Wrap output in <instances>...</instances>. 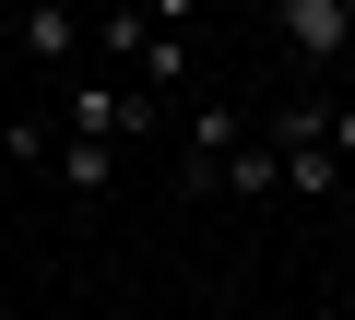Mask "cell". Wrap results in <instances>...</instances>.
Instances as JSON below:
<instances>
[{"label":"cell","mask_w":355,"mask_h":320,"mask_svg":"<svg viewBox=\"0 0 355 320\" xmlns=\"http://www.w3.org/2000/svg\"><path fill=\"white\" fill-rule=\"evenodd\" d=\"M272 24H284V48H296L308 71L355 60V0H272Z\"/></svg>","instance_id":"cell-1"},{"label":"cell","mask_w":355,"mask_h":320,"mask_svg":"<svg viewBox=\"0 0 355 320\" xmlns=\"http://www.w3.org/2000/svg\"><path fill=\"white\" fill-rule=\"evenodd\" d=\"M60 119H71L83 142H119V154H130V142L154 130V95H119V83H71V95H60Z\"/></svg>","instance_id":"cell-2"},{"label":"cell","mask_w":355,"mask_h":320,"mask_svg":"<svg viewBox=\"0 0 355 320\" xmlns=\"http://www.w3.org/2000/svg\"><path fill=\"white\" fill-rule=\"evenodd\" d=\"M237 142H249V119H237L225 95H202V107H190V190H225Z\"/></svg>","instance_id":"cell-3"},{"label":"cell","mask_w":355,"mask_h":320,"mask_svg":"<svg viewBox=\"0 0 355 320\" xmlns=\"http://www.w3.org/2000/svg\"><path fill=\"white\" fill-rule=\"evenodd\" d=\"M48 167H60V190H83V202H95V190L119 178V142H83V130H60V142H48Z\"/></svg>","instance_id":"cell-4"},{"label":"cell","mask_w":355,"mask_h":320,"mask_svg":"<svg viewBox=\"0 0 355 320\" xmlns=\"http://www.w3.org/2000/svg\"><path fill=\"white\" fill-rule=\"evenodd\" d=\"M130 71H142V95H190V71H202V48H190V36H166V24H154Z\"/></svg>","instance_id":"cell-5"},{"label":"cell","mask_w":355,"mask_h":320,"mask_svg":"<svg viewBox=\"0 0 355 320\" xmlns=\"http://www.w3.org/2000/svg\"><path fill=\"white\" fill-rule=\"evenodd\" d=\"M12 36H24V48H36L48 71H60V60L83 48V24H71V0H36V12H12Z\"/></svg>","instance_id":"cell-6"},{"label":"cell","mask_w":355,"mask_h":320,"mask_svg":"<svg viewBox=\"0 0 355 320\" xmlns=\"http://www.w3.org/2000/svg\"><path fill=\"white\" fill-rule=\"evenodd\" d=\"M225 190H237V202H272V190H284V154H272V142H237Z\"/></svg>","instance_id":"cell-7"},{"label":"cell","mask_w":355,"mask_h":320,"mask_svg":"<svg viewBox=\"0 0 355 320\" xmlns=\"http://www.w3.org/2000/svg\"><path fill=\"white\" fill-rule=\"evenodd\" d=\"M320 142H331V154H343V167H355V95H343V107L320 95Z\"/></svg>","instance_id":"cell-8"},{"label":"cell","mask_w":355,"mask_h":320,"mask_svg":"<svg viewBox=\"0 0 355 320\" xmlns=\"http://www.w3.org/2000/svg\"><path fill=\"white\" fill-rule=\"evenodd\" d=\"M202 12H214V0H142V24H166V36H190Z\"/></svg>","instance_id":"cell-9"},{"label":"cell","mask_w":355,"mask_h":320,"mask_svg":"<svg viewBox=\"0 0 355 320\" xmlns=\"http://www.w3.org/2000/svg\"><path fill=\"white\" fill-rule=\"evenodd\" d=\"M237 320H284V308H237Z\"/></svg>","instance_id":"cell-10"},{"label":"cell","mask_w":355,"mask_h":320,"mask_svg":"<svg viewBox=\"0 0 355 320\" xmlns=\"http://www.w3.org/2000/svg\"><path fill=\"white\" fill-rule=\"evenodd\" d=\"M0 12H36V0H0Z\"/></svg>","instance_id":"cell-11"},{"label":"cell","mask_w":355,"mask_h":320,"mask_svg":"<svg viewBox=\"0 0 355 320\" xmlns=\"http://www.w3.org/2000/svg\"><path fill=\"white\" fill-rule=\"evenodd\" d=\"M0 24H12V12H0Z\"/></svg>","instance_id":"cell-12"}]
</instances>
